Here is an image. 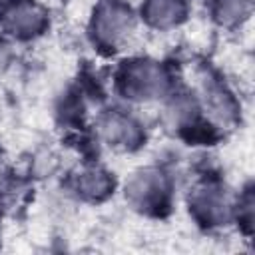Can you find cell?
Here are the masks:
<instances>
[{
  "label": "cell",
  "instance_id": "6da1fadb",
  "mask_svg": "<svg viewBox=\"0 0 255 255\" xmlns=\"http://www.w3.org/2000/svg\"><path fill=\"white\" fill-rule=\"evenodd\" d=\"M165 78L159 66L153 62H135L126 68L124 74V92L135 100H147L157 96L163 90Z\"/></svg>",
  "mask_w": 255,
  "mask_h": 255
},
{
  "label": "cell",
  "instance_id": "7a4b0ae2",
  "mask_svg": "<svg viewBox=\"0 0 255 255\" xmlns=\"http://www.w3.org/2000/svg\"><path fill=\"white\" fill-rule=\"evenodd\" d=\"M129 30H131V14L122 4L112 2L100 10L96 18V34L100 42L108 46H116L129 34Z\"/></svg>",
  "mask_w": 255,
  "mask_h": 255
},
{
  "label": "cell",
  "instance_id": "3957f363",
  "mask_svg": "<svg viewBox=\"0 0 255 255\" xmlns=\"http://www.w3.org/2000/svg\"><path fill=\"white\" fill-rule=\"evenodd\" d=\"M126 193L133 205L153 207L163 201V197L167 193V185H165V179L161 173H157L153 169H145V171L135 173L129 179Z\"/></svg>",
  "mask_w": 255,
  "mask_h": 255
},
{
  "label": "cell",
  "instance_id": "277c9868",
  "mask_svg": "<svg viewBox=\"0 0 255 255\" xmlns=\"http://www.w3.org/2000/svg\"><path fill=\"white\" fill-rule=\"evenodd\" d=\"M2 22L4 26L16 34V36H32V34H38L44 24H46V18H44V12L32 4V2H14L10 4L4 14H2Z\"/></svg>",
  "mask_w": 255,
  "mask_h": 255
},
{
  "label": "cell",
  "instance_id": "5b68a950",
  "mask_svg": "<svg viewBox=\"0 0 255 255\" xmlns=\"http://www.w3.org/2000/svg\"><path fill=\"white\" fill-rule=\"evenodd\" d=\"M191 203H193V209H195L197 217H201L209 225H219L227 219L229 205H227L225 195L217 187L205 185V187L197 189L193 193Z\"/></svg>",
  "mask_w": 255,
  "mask_h": 255
},
{
  "label": "cell",
  "instance_id": "8992f818",
  "mask_svg": "<svg viewBox=\"0 0 255 255\" xmlns=\"http://www.w3.org/2000/svg\"><path fill=\"white\" fill-rule=\"evenodd\" d=\"M102 135L110 145L129 149L139 141V128L133 120L122 114H108L102 120Z\"/></svg>",
  "mask_w": 255,
  "mask_h": 255
},
{
  "label": "cell",
  "instance_id": "52a82bcc",
  "mask_svg": "<svg viewBox=\"0 0 255 255\" xmlns=\"http://www.w3.org/2000/svg\"><path fill=\"white\" fill-rule=\"evenodd\" d=\"M147 20L157 28H167L177 24L185 14L183 0H147L145 6Z\"/></svg>",
  "mask_w": 255,
  "mask_h": 255
},
{
  "label": "cell",
  "instance_id": "ba28073f",
  "mask_svg": "<svg viewBox=\"0 0 255 255\" xmlns=\"http://www.w3.org/2000/svg\"><path fill=\"white\" fill-rule=\"evenodd\" d=\"M78 187L80 191L86 195V197H92V199H100L104 197L110 187H112V181L108 177L106 171L98 169V167H92V169H86L78 181Z\"/></svg>",
  "mask_w": 255,
  "mask_h": 255
},
{
  "label": "cell",
  "instance_id": "9c48e42d",
  "mask_svg": "<svg viewBox=\"0 0 255 255\" xmlns=\"http://www.w3.org/2000/svg\"><path fill=\"white\" fill-rule=\"evenodd\" d=\"M247 10H249V0H219L217 6V14L225 24L245 18Z\"/></svg>",
  "mask_w": 255,
  "mask_h": 255
},
{
  "label": "cell",
  "instance_id": "30bf717a",
  "mask_svg": "<svg viewBox=\"0 0 255 255\" xmlns=\"http://www.w3.org/2000/svg\"><path fill=\"white\" fill-rule=\"evenodd\" d=\"M8 62H10V50L4 42H0V74L8 68Z\"/></svg>",
  "mask_w": 255,
  "mask_h": 255
}]
</instances>
